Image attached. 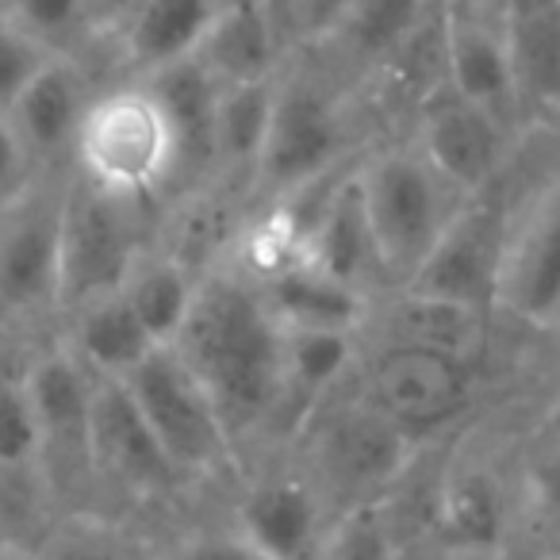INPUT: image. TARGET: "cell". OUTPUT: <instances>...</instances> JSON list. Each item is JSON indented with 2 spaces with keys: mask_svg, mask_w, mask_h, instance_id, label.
Listing matches in <instances>:
<instances>
[{
  "mask_svg": "<svg viewBox=\"0 0 560 560\" xmlns=\"http://www.w3.org/2000/svg\"><path fill=\"white\" fill-rule=\"evenodd\" d=\"M173 350L211 392L234 445L277 422L284 327L246 272H203Z\"/></svg>",
  "mask_w": 560,
  "mask_h": 560,
  "instance_id": "1",
  "label": "cell"
},
{
  "mask_svg": "<svg viewBox=\"0 0 560 560\" xmlns=\"http://www.w3.org/2000/svg\"><path fill=\"white\" fill-rule=\"evenodd\" d=\"M353 119L335 78L315 70H280L269 131L249 185L265 200H292L350 170Z\"/></svg>",
  "mask_w": 560,
  "mask_h": 560,
  "instance_id": "2",
  "label": "cell"
},
{
  "mask_svg": "<svg viewBox=\"0 0 560 560\" xmlns=\"http://www.w3.org/2000/svg\"><path fill=\"white\" fill-rule=\"evenodd\" d=\"M353 177L392 284L404 289L472 196L453 188L415 142L373 150L353 165Z\"/></svg>",
  "mask_w": 560,
  "mask_h": 560,
  "instance_id": "3",
  "label": "cell"
},
{
  "mask_svg": "<svg viewBox=\"0 0 560 560\" xmlns=\"http://www.w3.org/2000/svg\"><path fill=\"white\" fill-rule=\"evenodd\" d=\"M73 173L142 203L177 180V135L147 81L135 78L96 93L78 135Z\"/></svg>",
  "mask_w": 560,
  "mask_h": 560,
  "instance_id": "4",
  "label": "cell"
},
{
  "mask_svg": "<svg viewBox=\"0 0 560 560\" xmlns=\"http://www.w3.org/2000/svg\"><path fill=\"white\" fill-rule=\"evenodd\" d=\"M296 438L304 442L307 465H312L307 472L319 483L327 503L342 495L338 514L388 495L419 453V438L353 399L346 388H338Z\"/></svg>",
  "mask_w": 560,
  "mask_h": 560,
  "instance_id": "5",
  "label": "cell"
},
{
  "mask_svg": "<svg viewBox=\"0 0 560 560\" xmlns=\"http://www.w3.org/2000/svg\"><path fill=\"white\" fill-rule=\"evenodd\" d=\"M142 200L112 196L85 177H66L62 211V292L58 312L73 315L127 284L139 257L147 254Z\"/></svg>",
  "mask_w": 560,
  "mask_h": 560,
  "instance_id": "6",
  "label": "cell"
},
{
  "mask_svg": "<svg viewBox=\"0 0 560 560\" xmlns=\"http://www.w3.org/2000/svg\"><path fill=\"white\" fill-rule=\"evenodd\" d=\"M124 384L162 450L170 453L180 480L223 476L234 465L238 445L215 399L173 346H158L131 376H124Z\"/></svg>",
  "mask_w": 560,
  "mask_h": 560,
  "instance_id": "7",
  "label": "cell"
},
{
  "mask_svg": "<svg viewBox=\"0 0 560 560\" xmlns=\"http://www.w3.org/2000/svg\"><path fill=\"white\" fill-rule=\"evenodd\" d=\"M342 388L411 438H422L450 427L468 407L472 365L450 353L381 342L373 353H361Z\"/></svg>",
  "mask_w": 560,
  "mask_h": 560,
  "instance_id": "8",
  "label": "cell"
},
{
  "mask_svg": "<svg viewBox=\"0 0 560 560\" xmlns=\"http://www.w3.org/2000/svg\"><path fill=\"white\" fill-rule=\"evenodd\" d=\"M66 180L39 173L0 203V312L12 319L58 312Z\"/></svg>",
  "mask_w": 560,
  "mask_h": 560,
  "instance_id": "9",
  "label": "cell"
},
{
  "mask_svg": "<svg viewBox=\"0 0 560 560\" xmlns=\"http://www.w3.org/2000/svg\"><path fill=\"white\" fill-rule=\"evenodd\" d=\"M24 369L43 438V480L55 488H73V483L101 488L93 472L96 373H89L85 361L66 342L35 353Z\"/></svg>",
  "mask_w": 560,
  "mask_h": 560,
  "instance_id": "10",
  "label": "cell"
},
{
  "mask_svg": "<svg viewBox=\"0 0 560 560\" xmlns=\"http://www.w3.org/2000/svg\"><path fill=\"white\" fill-rule=\"evenodd\" d=\"M330 526V503L307 468H280L249 480L231 518V529L261 560H315Z\"/></svg>",
  "mask_w": 560,
  "mask_h": 560,
  "instance_id": "11",
  "label": "cell"
},
{
  "mask_svg": "<svg viewBox=\"0 0 560 560\" xmlns=\"http://www.w3.org/2000/svg\"><path fill=\"white\" fill-rule=\"evenodd\" d=\"M93 472L101 488L131 499H165L180 483L127 384L112 376H96L93 388Z\"/></svg>",
  "mask_w": 560,
  "mask_h": 560,
  "instance_id": "12",
  "label": "cell"
},
{
  "mask_svg": "<svg viewBox=\"0 0 560 560\" xmlns=\"http://www.w3.org/2000/svg\"><path fill=\"white\" fill-rule=\"evenodd\" d=\"M506 238H511V223H506L503 211L483 200V196H472L457 211V219L442 234V242L427 257V265L404 289L495 312Z\"/></svg>",
  "mask_w": 560,
  "mask_h": 560,
  "instance_id": "13",
  "label": "cell"
},
{
  "mask_svg": "<svg viewBox=\"0 0 560 560\" xmlns=\"http://www.w3.org/2000/svg\"><path fill=\"white\" fill-rule=\"evenodd\" d=\"M415 112V147L427 162L465 196H483L503 165L511 131L450 85L427 96Z\"/></svg>",
  "mask_w": 560,
  "mask_h": 560,
  "instance_id": "14",
  "label": "cell"
},
{
  "mask_svg": "<svg viewBox=\"0 0 560 560\" xmlns=\"http://www.w3.org/2000/svg\"><path fill=\"white\" fill-rule=\"evenodd\" d=\"M353 165L346 173H338L327 192H323V200L307 211L304 257L312 265H319L323 272H330L335 280L376 300L381 292H396V284H392L388 265H384L373 226H369Z\"/></svg>",
  "mask_w": 560,
  "mask_h": 560,
  "instance_id": "15",
  "label": "cell"
},
{
  "mask_svg": "<svg viewBox=\"0 0 560 560\" xmlns=\"http://www.w3.org/2000/svg\"><path fill=\"white\" fill-rule=\"evenodd\" d=\"M96 101V89L78 58L55 55L39 70V78L20 93V101L9 108V124L16 127L27 158L39 173H55L62 158L73 162L78 135L89 108Z\"/></svg>",
  "mask_w": 560,
  "mask_h": 560,
  "instance_id": "16",
  "label": "cell"
},
{
  "mask_svg": "<svg viewBox=\"0 0 560 560\" xmlns=\"http://www.w3.org/2000/svg\"><path fill=\"white\" fill-rule=\"evenodd\" d=\"M499 307L526 323L560 315V180L511 226L499 277Z\"/></svg>",
  "mask_w": 560,
  "mask_h": 560,
  "instance_id": "17",
  "label": "cell"
},
{
  "mask_svg": "<svg viewBox=\"0 0 560 560\" xmlns=\"http://www.w3.org/2000/svg\"><path fill=\"white\" fill-rule=\"evenodd\" d=\"M445 66H450V89L495 116L506 131H518L526 119L522 104L518 70H514L511 35L503 27L465 24L445 16Z\"/></svg>",
  "mask_w": 560,
  "mask_h": 560,
  "instance_id": "18",
  "label": "cell"
},
{
  "mask_svg": "<svg viewBox=\"0 0 560 560\" xmlns=\"http://www.w3.org/2000/svg\"><path fill=\"white\" fill-rule=\"evenodd\" d=\"M269 304L272 319L284 330H330V335H365L376 300L350 289L307 257L254 280Z\"/></svg>",
  "mask_w": 560,
  "mask_h": 560,
  "instance_id": "19",
  "label": "cell"
},
{
  "mask_svg": "<svg viewBox=\"0 0 560 560\" xmlns=\"http://www.w3.org/2000/svg\"><path fill=\"white\" fill-rule=\"evenodd\" d=\"M226 0H135L124 16V62L135 78L154 73L196 58L208 43Z\"/></svg>",
  "mask_w": 560,
  "mask_h": 560,
  "instance_id": "20",
  "label": "cell"
},
{
  "mask_svg": "<svg viewBox=\"0 0 560 560\" xmlns=\"http://www.w3.org/2000/svg\"><path fill=\"white\" fill-rule=\"evenodd\" d=\"M488 315L483 307H468L457 300L427 296L415 289H396L388 304L376 307L369 330L376 327L381 342L419 346V350L450 353L472 365L488 342Z\"/></svg>",
  "mask_w": 560,
  "mask_h": 560,
  "instance_id": "21",
  "label": "cell"
},
{
  "mask_svg": "<svg viewBox=\"0 0 560 560\" xmlns=\"http://www.w3.org/2000/svg\"><path fill=\"white\" fill-rule=\"evenodd\" d=\"M361 358V335L330 330H284L280 361V415L284 434H300L304 422L350 381Z\"/></svg>",
  "mask_w": 560,
  "mask_h": 560,
  "instance_id": "22",
  "label": "cell"
},
{
  "mask_svg": "<svg viewBox=\"0 0 560 560\" xmlns=\"http://www.w3.org/2000/svg\"><path fill=\"white\" fill-rule=\"evenodd\" d=\"M284 24L265 0H226L208 43L196 58L219 85L272 81L284 70Z\"/></svg>",
  "mask_w": 560,
  "mask_h": 560,
  "instance_id": "23",
  "label": "cell"
},
{
  "mask_svg": "<svg viewBox=\"0 0 560 560\" xmlns=\"http://www.w3.org/2000/svg\"><path fill=\"white\" fill-rule=\"evenodd\" d=\"M162 101L165 116L177 135V180L215 177V116H219V81L203 70L200 58H188L180 66L142 78Z\"/></svg>",
  "mask_w": 560,
  "mask_h": 560,
  "instance_id": "24",
  "label": "cell"
},
{
  "mask_svg": "<svg viewBox=\"0 0 560 560\" xmlns=\"http://www.w3.org/2000/svg\"><path fill=\"white\" fill-rule=\"evenodd\" d=\"M62 342L85 361L89 373L112 376V381L131 376L135 369L158 350V342L150 338V330L142 327V319L135 315V307L127 304L124 292L104 296V300H96V304L81 307V312L66 315Z\"/></svg>",
  "mask_w": 560,
  "mask_h": 560,
  "instance_id": "25",
  "label": "cell"
},
{
  "mask_svg": "<svg viewBox=\"0 0 560 560\" xmlns=\"http://www.w3.org/2000/svg\"><path fill=\"white\" fill-rule=\"evenodd\" d=\"M438 0H361L350 12L342 27L335 32V39L323 47V55H330L346 73H381L392 62L399 47L415 35V27L434 12Z\"/></svg>",
  "mask_w": 560,
  "mask_h": 560,
  "instance_id": "26",
  "label": "cell"
},
{
  "mask_svg": "<svg viewBox=\"0 0 560 560\" xmlns=\"http://www.w3.org/2000/svg\"><path fill=\"white\" fill-rule=\"evenodd\" d=\"M506 529L503 491L483 468H460L442 483L434 503V534L457 557H483L499 549Z\"/></svg>",
  "mask_w": 560,
  "mask_h": 560,
  "instance_id": "27",
  "label": "cell"
},
{
  "mask_svg": "<svg viewBox=\"0 0 560 560\" xmlns=\"http://www.w3.org/2000/svg\"><path fill=\"white\" fill-rule=\"evenodd\" d=\"M196 289H200V277L188 269L185 257L165 254V249H147L119 292L135 307L150 338L158 346H173L188 312H192Z\"/></svg>",
  "mask_w": 560,
  "mask_h": 560,
  "instance_id": "28",
  "label": "cell"
},
{
  "mask_svg": "<svg viewBox=\"0 0 560 560\" xmlns=\"http://www.w3.org/2000/svg\"><path fill=\"white\" fill-rule=\"evenodd\" d=\"M280 78V73H277ZM277 78L272 81H242V85L219 89V116H215V165L231 177H254V165L261 158L265 131H269L272 96H277Z\"/></svg>",
  "mask_w": 560,
  "mask_h": 560,
  "instance_id": "29",
  "label": "cell"
},
{
  "mask_svg": "<svg viewBox=\"0 0 560 560\" xmlns=\"http://www.w3.org/2000/svg\"><path fill=\"white\" fill-rule=\"evenodd\" d=\"M506 35L526 112H560V9L511 20Z\"/></svg>",
  "mask_w": 560,
  "mask_h": 560,
  "instance_id": "30",
  "label": "cell"
},
{
  "mask_svg": "<svg viewBox=\"0 0 560 560\" xmlns=\"http://www.w3.org/2000/svg\"><path fill=\"white\" fill-rule=\"evenodd\" d=\"M0 472L43 476V438L27 369L0 365Z\"/></svg>",
  "mask_w": 560,
  "mask_h": 560,
  "instance_id": "31",
  "label": "cell"
},
{
  "mask_svg": "<svg viewBox=\"0 0 560 560\" xmlns=\"http://www.w3.org/2000/svg\"><path fill=\"white\" fill-rule=\"evenodd\" d=\"M96 4L101 0H4L0 12H9L50 55L78 58V47L93 27Z\"/></svg>",
  "mask_w": 560,
  "mask_h": 560,
  "instance_id": "32",
  "label": "cell"
},
{
  "mask_svg": "<svg viewBox=\"0 0 560 560\" xmlns=\"http://www.w3.org/2000/svg\"><path fill=\"white\" fill-rule=\"evenodd\" d=\"M315 560H399V541L384 499L338 514Z\"/></svg>",
  "mask_w": 560,
  "mask_h": 560,
  "instance_id": "33",
  "label": "cell"
},
{
  "mask_svg": "<svg viewBox=\"0 0 560 560\" xmlns=\"http://www.w3.org/2000/svg\"><path fill=\"white\" fill-rule=\"evenodd\" d=\"M50 58L55 55L39 39H32L9 12H0V112L4 116Z\"/></svg>",
  "mask_w": 560,
  "mask_h": 560,
  "instance_id": "34",
  "label": "cell"
},
{
  "mask_svg": "<svg viewBox=\"0 0 560 560\" xmlns=\"http://www.w3.org/2000/svg\"><path fill=\"white\" fill-rule=\"evenodd\" d=\"M361 0H289L284 4V35L304 50H323L338 27L350 20Z\"/></svg>",
  "mask_w": 560,
  "mask_h": 560,
  "instance_id": "35",
  "label": "cell"
},
{
  "mask_svg": "<svg viewBox=\"0 0 560 560\" xmlns=\"http://www.w3.org/2000/svg\"><path fill=\"white\" fill-rule=\"evenodd\" d=\"M557 442V438H552ZM526 499L534 522L541 526L545 537L560 545V442L552 450H545L541 457L529 460L526 472Z\"/></svg>",
  "mask_w": 560,
  "mask_h": 560,
  "instance_id": "36",
  "label": "cell"
},
{
  "mask_svg": "<svg viewBox=\"0 0 560 560\" xmlns=\"http://www.w3.org/2000/svg\"><path fill=\"white\" fill-rule=\"evenodd\" d=\"M55 560H142L135 545L116 529H104L101 522H81L58 541Z\"/></svg>",
  "mask_w": 560,
  "mask_h": 560,
  "instance_id": "37",
  "label": "cell"
},
{
  "mask_svg": "<svg viewBox=\"0 0 560 560\" xmlns=\"http://www.w3.org/2000/svg\"><path fill=\"white\" fill-rule=\"evenodd\" d=\"M165 560H261L231 526L226 529H215V534H192L185 541H177L170 549Z\"/></svg>",
  "mask_w": 560,
  "mask_h": 560,
  "instance_id": "38",
  "label": "cell"
},
{
  "mask_svg": "<svg viewBox=\"0 0 560 560\" xmlns=\"http://www.w3.org/2000/svg\"><path fill=\"white\" fill-rule=\"evenodd\" d=\"M35 177H39V170H35V162L27 158L16 127H12L9 116L0 112V203L12 200V196H16L24 185H32Z\"/></svg>",
  "mask_w": 560,
  "mask_h": 560,
  "instance_id": "39",
  "label": "cell"
},
{
  "mask_svg": "<svg viewBox=\"0 0 560 560\" xmlns=\"http://www.w3.org/2000/svg\"><path fill=\"white\" fill-rule=\"evenodd\" d=\"M442 9L450 20L503 27V32H506V20H511V0H442Z\"/></svg>",
  "mask_w": 560,
  "mask_h": 560,
  "instance_id": "40",
  "label": "cell"
},
{
  "mask_svg": "<svg viewBox=\"0 0 560 560\" xmlns=\"http://www.w3.org/2000/svg\"><path fill=\"white\" fill-rule=\"evenodd\" d=\"M545 430H549V434H552V438H557V442H560V399H557V404L549 407V415H545Z\"/></svg>",
  "mask_w": 560,
  "mask_h": 560,
  "instance_id": "41",
  "label": "cell"
},
{
  "mask_svg": "<svg viewBox=\"0 0 560 560\" xmlns=\"http://www.w3.org/2000/svg\"><path fill=\"white\" fill-rule=\"evenodd\" d=\"M265 4H269L277 16H284V4H289V0H265ZM280 24H284V20H280Z\"/></svg>",
  "mask_w": 560,
  "mask_h": 560,
  "instance_id": "42",
  "label": "cell"
},
{
  "mask_svg": "<svg viewBox=\"0 0 560 560\" xmlns=\"http://www.w3.org/2000/svg\"><path fill=\"white\" fill-rule=\"evenodd\" d=\"M0 560H20V557H12V552L4 549V545H0Z\"/></svg>",
  "mask_w": 560,
  "mask_h": 560,
  "instance_id": "43",
  "label": "cell"
}]
</instances>
